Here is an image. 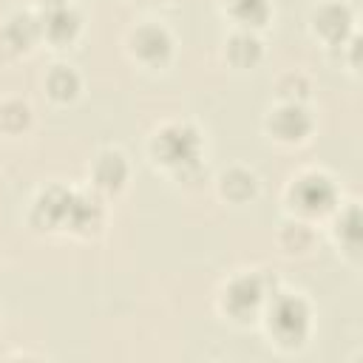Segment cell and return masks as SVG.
<instances>
[{
  "label": "cell",
  "mask_w": 363,
  "mask_h": 363,
  "mask_svg": "<svg viewBox=\"0 0 363 363\" xmlns=\"http://www.w3.org/2000/svg\"><path fill=\"white\" fill-rule=\"evenodd\" d=\"M269 329L275 332V337L286 346H295L306 337L309 329V309L301 298H278L269 309Z\"/></svg>",
  "instance_id": "obj_1"
},
{
  "label": "cell",
  "mask_w": 363,
  "mask_h": 363,
  "mask_svg": "<svg viewBox=\"0 0 363 363\" xmlns=\"http://www.w3.org/2000/svg\"><path fill=\"white\" fill-rule=\"evenodd\" d=\"M153 153L164 164L184 167V164L196 162V156H199V133L190 125H167L164 130L156 133Z\"/></svg>",
  "instance_id": "obj_2"
},
{
  "label": "cell",
  "mask_w": 363,
  "mask_h": 363,
  "mask_svg": "<svg viewBox=\"0 0 363 363\" xmlns=\"http://www.w3.org/2000/svg\"><path fill=\"white\" fill-rule=\"evenodd\" d=\"M292 204L306 216H320L335 204V184L320 173H306L292 184Z\"/></svg>",
  "instance_id": "obj_3"
},
{
  "label": "cell",
  "mask_w": 363,
  "mask_h": 363,
  "mask_svg": "<svg viewBox=\"0 0 363 363\" xmlns=\"http://www.w3.org/2000/svg\"><path fill=\"white\" fill-rule=\"evenodd\" d=\"M261 301H264V284H261L255 275L235 278V281L227 286V295H224V306H227L235 318L255 315V309L261 306Z\"/></svg>",
  "instance_id": "obj_4"
},
{
  "label": "cell",
  "mask_w": 363,
  "mask_h": 363,
  "mask_svg": "<svg viewBox=\"0 0 363 363\" xmlns=\"http://www.w3.org/2000/svg\"><path fill=\"white\" fill-rule=\"evenodd\" d=\"M71 196L68 190L62 187H48L37 204H34V213H31V221L37 227H57V224H65L68 221V207H71Z\"/></svg>",
  "instance_id": "obj_5"
},
{
  "label": "cell",
  "mask_w": 363,
  "mask_h": 363,
  "mask_svg": "<svg viewBox=\"0 0 363 363\" xmlns=\"http://www.w3.org/2000/svg\"><path fill=\"white\" fill-rule=\"evenodd\" d=\"M269 128L278 139H286V142H295V139H303L312 128V119L309 113L301 108V105H284L278 108L272 116H269Z\"/></svg>",
  "instance_id": "obj_6"
},
{
  "label": "cell",
  "mask_w": 363,
  "mask_h": 363,
  "mask_svg": "<svg viewBox=\"0 0 363 363\" xmlns=\"http://www.w3.org/2000/svg\"><path fill=\"white\" fill-rule=\"evenodd\" d=\"M315 28L332 40V43H340L349 28H352V11L343 6V3H326L315 11Z\"/></svg>",
  "instance_id": "obj_7"
},
{
  "label": "cell",
  "mask_w": 363,
  "mask_h": 363,
  "mask_svg": "<svg viewBox=\"0 0 363 363\" xmlns=\"http://www.w3.org/2000/svg\"><path fill=\"white\" fill-rule=\"evenodd\" d=\"M133 51L145 60V62H162L167 54H170V37L164 28L159 26H142L136 34H133Z\"/></svg>",
  "instance_id": "obj_8"
},
{
  "label": "cell",
  "mask_w": 363,
  "mask_h": 363,
  "mask_svg": "<svg viewBox=\"0 0 363 363\" xmlns=\"http://www.w3.org/2000/svg\"><path fill=\"white\" fill-rule=\"evenodd\" d=\"M54 43H65L71 40L77 31H79V14L74 9H68L65 3L62 6H48L45 17H43V26H40Z\"/></svg>",
  "instance_id": "obj_9"
},
{
  "label": "cell",
  "mask_w": 363,
  "mask_h": 363,
  "mask_svg": "<svg viewBox=\"0 0 363 363\" xmlns=\"http://www.w3.org/2000/svg\"><path fill=\"white\" fill-rule=\"evenodd\" d=\"M125 176H128V167H125V159L119 153H102L94 164V179L105 190H119Z\"/></svg>",
  "instance_id": "obj_10"
},
{
  "label": "cell",
  "mask_w": 363,
  "mask_h": 363,
  "mask_svg": "<svg viewBox=\"0 0 363 363\" xmlns=\"http://www.w3.org/2000/svg\"><path fill=\"white\" fill-rule=\"evenodd\" d=\"M40 34V23L31 17V14H17L9 20L6 31H3V40L14 48V51H26Z\"/></svg>",
  "instance_id": "obj_11"
},
{
  "label": "cell",
  "mask_w": 363,
  "mask_h": 363,
  "mask_svg": "<svg viewBox=\"0 0 363 363\" xmlns=\"http://www.w3.org/2000/svg\"><path fill=\"white\" fill-rule=\"evenodd\" d=\"M102 221V207L91 196H71L68 207V224L74 230H94Z\"/></svg>",
  "instance_id": "obj_12"
},
{
  "label": "cell",
  "mask_w": 363,
  "mask_h": 363,
  "mask_svg": "<svg viewBox=\"0 0 363 363\" xmlns=\"http://www.w3.org/2000/svg\"><path fill=\"white\" fill-rule=\"evenodd\" d=\"M230 11L244 26H261L269 17V0H230Z\"/></svg>",
  "instance_id": "obj_13"
},
{
  "label": "cell",
  "mask_w": 363,
  "mask_h": 363,
  "mask_svg": "<svg viewBox=\"0 0 363 363\" xmlns=\"http://www.w3.org/2000/svg\"><path fill=\"white\" fill-rule=\"evenodd\" d=\"M227 54H230V60L235 65H252L261 57V43L252 34H235L227 43Z\"/></svg>",
  "instance_id": "obj_14"
},
{
  "label": "cell",
  "mask_w": 363,
  "mask_h": 363,
  "mask_svg": "<svg viewBox=\"0 0 363 363\" xmlns=\"http://www.w3.org/2000/svg\"><path fill=\"white\" fill-rule=\"evenodd\" d=\"M48 91L54 99H74L77 91H79V79L71 68L65 65H57L51 74H48Z\"/></svg>",
  "instance_id": "obj_15"
},
{
  "label": "cell",
  "mask_w": 363,
  "mask_h": 363,
  "mask_svg": "<svg viewBox=\"0 0 363 363\" xmlns=\"http://www.w3.org/2000/svg\"><path fill=\"white\" fill-rule=\"evenodd\" d=\"M221 187H224V196H230L235 201H244V199H250L255 193V176L235 167V170H230L224 176V184Z\"/></svg>",
  "instance_id": "obj_16"
},
{
  "label": "cell",
  "mask_w": 363,
  "mask_h": 363,
  "mask_svg": "<svg viewBox=\"0 0 363 363\" xmlns=\"http://www.w3.org/2000/svg\"><path fill=\"white\" fill-rule=\"evenodd\" d=\"M28 122V108L23 102H9L0 108V125L9 130H20Z\"/></svg>",
  "instance_id": "obj_17"
},
{
  "label": "cell",
  "mask_w": 363,
  "mask_h": 363,
  "mask_svg": "<svg viewBox=\"0 0 363 363\" xmlns=\"http://www.w3.org/2000/svg\"><path fill=\"white\" fill-rule=\"evenodd\" d=\"M337 233L346 238V244H349V250H357V235H360V218H357V210L352 207L349 213H346V218L343 221H337Z\"/></svg>",
  "instance_id": "obj_18"
},
{
  "label": "cell",
  "mask_w": 363,
  "mask_h": 363,
  "mask_svg": "<svg viewBox=\"0 0 363 363\" xmlns=\"http://www.w3.org/2000/svg\"><path fill=\"white\" fill-rule=\"evenodd\" d=\"M43 3H48V6H62L65 0H43Z\"/></svg>",
  "instance_id": "obj_19"
},
{
  "label": "cell",
  "mask_w": 363,
  "mask_h": 363,
  "mask_svg": "<svg viewBox=\"0 0 363 363\" xmlns=\"http://www.w3.org/2000/svg\"><path fill=\"white\" fill-rule=\"evenodd\" d=\"M147 3H150V0H147Z\"/></svg>",
  "instance_id": "obj_20"
}]
</instances>
